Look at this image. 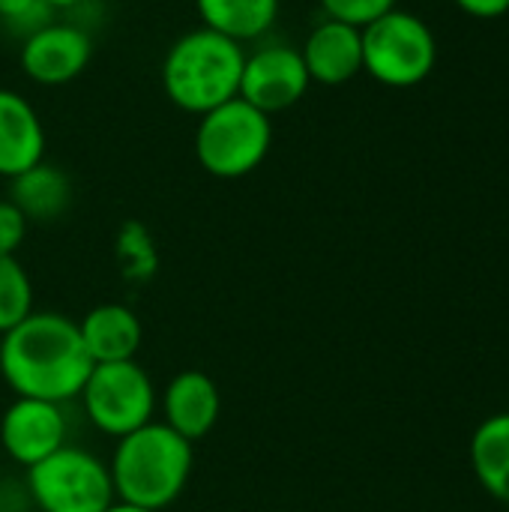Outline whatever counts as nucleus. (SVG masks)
Wrapping results in <instances>:
<instances>
[{"mask_svg":"<svg viewBox=\"0 0 509 512\" xmlns=\"http://www.w3.org/2000/svg\"><path fill=\"white\" fill-rule=\"evenodd\" d=\"M9 201L27 216V222H51L60 219L69 204H72V183L69 177L57 168L48 165L45 159L24 174L9 180Z\"/></svg>","mask_w":509,"mask_h":512,"instance_id":"15","label":"nucleus"},{"mask_svg":"<svg viewBox=\"0 0 509 512\" xmlns=\"http://www.w3.org/2000/svg\"><path fill=\"white\" fill-rule=\"evenodd\" d=\"M27 225V216L9 198H0V255H15L21 249Z\"/></svg>","mask_w":509,"mask_h":512,"instance_id":"21","label":"nucleus"},{"mask_svg":"<svg viewBox=\"0 0 509 512\" xmlns=\"http://www.w3.org/2000/svg\"><path fill=\"white\" fill-rule=\"evenodd\" d=\"M90 57L93 39L75 21H48L36 33L24 36L18 51L21 72L42 87L75 81L90 66Z\"/></svg>","mask_w":509,"mask_h":512,"instance_id":"9","label":"nucleus"},{"mask_svg":"<svg viewBox=\"0 0 509 512\" xmlns=\"http://www.w3.org/2000/svg\"><path fill=\"white\" fill-rule=\"evenodd\" d=\"M45 159V126L33 102L0 87V177L12 180Z\"/></svg>","mask_w":509,"mask_h":512,"instance_id":"13","label":"nucleus"},{"mask_svg":"<svg viewBox=\"0 0 509 512\" xmlns=\"http://www.w3.org/2000/svg\"><path fill=\"white\" fill-rule=\"evenodd\" d=\"M195 444L180 438L165 423L150 420L147 426L123 435L108 462L114 498L144 510L171 507L192 474Z\"/></svg>","mask_w":509,"mask_h":512,"instance_id":"2","label":"nucleus"},{"mask_svg":"<svg viewBox=\"0 0 509 512\" xmlns=\"http://www.w3.org/2000/svg\"><path fill=\"white\" fill-rule=\"evenodd\" d=\"M273 147V117L234 96L198 117L195 159L219 180H240L258 171Z\"/></svg>","mask_w":509,"mask_h":512,"instance_id":"4","label":"nucleus"},{"mask_svg":"<svg viewBox=\"0 0 509 512\" xmlns=\"http://www.w3.org/2000/svg\"><path fill=\"white\" fill-rule=\"evenodd\" d=\"M453 3L474 18H501L509 12V0H453Z\"/></svg>","mask_w":509,"mask_h":512,"instance_id":"22","label":"nucleus"},{"mask_svg":"<svg viewBox=\"0 0 509 512\" xmlns=\"http://www.w3.org/2000/svg\"><path fill=\"white\" fill-rule=\"evenodd\" d=\"M282 0H195L201 27H210L240 45L267 36L279 18Z\"/></svg>","mask_w":509,"mask_h":512,"instance_id":"16","label":"nucleus"},{"mask_svg":"<svg viewBox=\"0 0 509 512\" xmlns=\"http://www.w3.org/2000/svg\"><path fill=\"white\" fill-rule=\"evenodd\" d=\"M0 444L6 456L24 468H33L36 462L48 459L66 444V420L60 405L15 396V402L3 411L0 420Z\"/></svg>","mask_w":509,"mask_h":512,"instance_id":"10","label":"nucleus"},{"mask_svg":"<svg viewBox=\"0 0 509 512\" xmlns=\"http://www.w3.org/2000/svg\"><path fill=\"white\" fill-rule=\"evenodd\" d=\"M246 48L210 27L177 36L162 57V90L186 114H207L240 96Z\"/></svg>","mask_w":509,"mask_h":512,"instance_id":"3","label":"nucleus"},{"mask_svg":"<svg viewBox=\"0 0 509 512\" xmlns=\"http://www.w3.org/2000/svg\"><path fill=\"white\" fill-rule=\"evenodd\" d=\"M318 3L327 12V18L348 21L354 27H366L369 21H375L378 15L396 6V0H318Z\"/></svg>","mask_w":509,"mask_h":512,"instance_id":"20","label":"nucleus"},{"mask_svg":"<svg viewBox=\"0 0 509 512\" xmlns=\"http://www.w3.org/2000/svg\"><path fill=\"white\" fill-rule=\"evenodd\" d=\"M54 21V9L45 0H0V24L15 36H30Z\"/></svg>","mask_w":509,"mask_h":512,"instance_id":"19","label":"nucleus"},{"mask_svg":"<svg viewBox=\"0 0 509 512\" xmlns=\"http://www.w3.org/2000/svg\"><path fill=\"white\" fill-rule=\"evenodd\" d=\"M105 512H153V510H144V507H135V504H123V501H114L111 507Z\"/></svg>","mask_w":509,"mask_h":512,"instance_id":"24","label":"nucleus"},{"mask_svg":"<svg viewBox=\"0 0 509 512\" xmlns=\"http://www.w3.org/2000/svg\"><path fill=\"white\" fill-rule=\"evenodd\" d=\"M27 489L42 512H105L117 501L108 465L69 444L27 468Z\"/></svg>","mask_w":509,"mask_h":512,"instance_id":"6","label":"nucleus"},{"mask_svg":"<svg viewBox=\"0 0 509 512\" xmlns=\"http://www.w3.org/2000/svg\"><path fill=\"white\" fill-rule=\"evenodd\" d=\"M81 342L96 363H120V360H135L141 348V321L138 315L123 306V303H102L90 309L78 321Z\"/></svg>","mask_w":509,"mask_h":512,"instance_id":"14","label":"nucleus"},{"mask_svg":"<svg viewBox=\"0 0 509 512\" xmlns=\"http://www.w3.org/2000/svg\"><path fill=\"white\" fill-rule=\"evenodd\" d=\"M363 30V72L384 87H417L438 63L432 27L405 9H390Z\"/></svg>","mask_w":509,"mask_h":512,"instance_id":"5","label":"nucleus"},{"mask_svg":"<svg viewBox=\"0 0 509 512\" xmlns=\"http://www.w3.org/2000/svg\"><path fill=\"white\" fill-rule=\"evenodd\" d=\"M54 12H60V9H75V6H81L84 0H45Z\"/></svg>","mask_w":509,"mask_h":512,"instance_id":"23","label":"nucleus"},{"mask_svg":"<svg viewBox=\"0 0 509 512\" xmlns=\"http://www.w3.org/2000/svg\"><path fill=\"white\" fill-rule=\"evenodd\" d=\"M33 312V285L15 255H0V336Z\"/></svg>","mask_w":509,"mask_h":512,"instance_id":"18","label":"nucleus"},{"mask_svg":"<svg viewBox=\"0 0 509 512\" xmlns=\"http://www.w3.org/2000/svg\"><path fill=\"white\" fill-rule=\"evenodd\" d=\"M90 369L78 321L60 312H30L0 339V375L15 396L63 405L81 396Z\"/></svg>","mask_w":509,"mask_h":512,"instance_id":"1","label":"nucleus"},{"mask_svg":"<svg viewBox=\"0 0 509 512\" xmlns=\"http://www.w3.org/2000/svg\"><path fill=\"white\" fill-rule=\"evenodd\" d=\"M81 402L87 420L111 435L123 438L153 420L156 411V387L135 360L120 363H96L81 387Z\"/></svg>","mask_w":509,"mask_h":512,"instance_id":"7","label":"nucleus"},{"mask_svg":"<svg viewBox=\"0 0 509 512\" xmlns=\"http://www.w3.org/2000/svg\"><path fill=\"white\" fill-rule=\"evenodd\" d=\"M471 468L480 486L509 504V414L483 420L471 438Z\"/></svg>","mask_w":509,"mask_h":512,"instance_id":"17","label":"nucleus"},{"mask_svg":"<svg viewBox=\"0 0 509 512\" xmlns=\"http://www.w3.org/2000/svg\"><path fill=\"white\" fill-rule=\"evenodd\" d=\"M312 87L300 48L288 42H264L255 51H246L240 99L264 111L267 117L294 108Z\"/></svg>","mask_w":509,"mask_h":512,"instance_id":"8","label":"nucleus"},{"mask_svg":"<svg viewBox=\"0 0 509 512\" xmlns=\"http://www.w3.org/2000/svg\"><path fill=\"white\" fill-rule=\"evenodd\" d=\"M300 57L315 84H348L363 72V30L348 21L324 18L303 39Z\"/></svg>","mask_w":509,"mask_h":512,"instance_id":"11","label":"nucleus"},{"mask_svg":"<svg viewBox=\"0 0 509 512\" xmlns=\"http://www.w3.org/2000/svg\"><path fill=\"white\" fill-rule=\"evenodd\" d=\"M219 411H222L219 387L207 372L198 369H186L174 375L162 393V414H165L162 423L174 429L180 438H186L189 444L213 432V426L219 423Z\"/></svg>","mask_w":509,"mask_h":512,"instance_id":"12","label":"nucleus"}]
</instances>
